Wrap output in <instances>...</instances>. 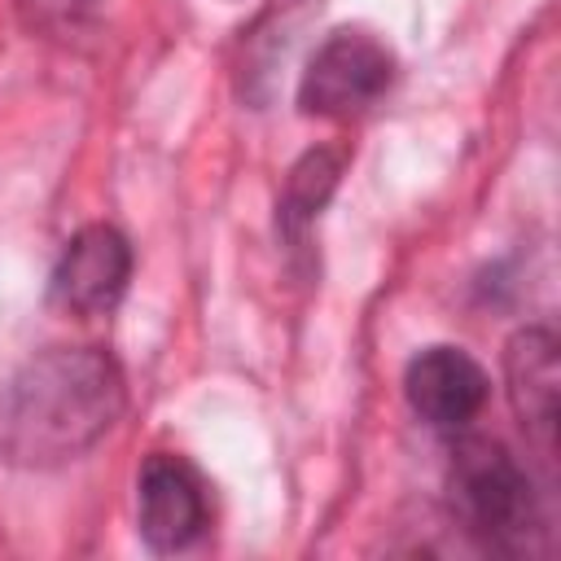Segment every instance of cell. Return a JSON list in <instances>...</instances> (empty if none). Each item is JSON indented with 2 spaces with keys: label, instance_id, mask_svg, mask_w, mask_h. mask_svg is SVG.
<instances>
[{
  "label": "cell",
  "instance_id": "cell-5",
  "mask_svg": "<svg viewBox=\"0 0 561 561\" xmlns=\"http://www.w3.org/2000/svg\"><path fill=\"white\" fill-rule=\"evenodd\" d=\"M210 526L206 478L175 451L145 456L136 473V530L149 552H184Z\"/></svg>",
  "mask_w": 561,
  "mask_h": 561
},
{
  "label": "cell",
  "instance_id": "cell-8",
  "mask_svg": "<svg viewBox=\"0 0 561 561\" xmlns=\"http://www.w3.org/2000/svg\"><path fill=\"white\" fill-rule=\"evenodd\" d=\"M342 171H346V153H342V149H329V145L307 149V153L289 167L285 188H280V197H276V237H280V245H285L289 254H302V250H307V237H311L320 210L329 206V197H333Z\"/></svg>",
  "mask_w": 561,
  "mask_h": 561
},
{
  "label": "cell",
  "instance_id": "cell-3",
  "mask_svg": "<svg viewBox=\"0 0 561 561\" xmlns=\"http://www.w3.org/2000/svg\"><path fill=\"white\" fill-rule=\"evenodd\" d=\"M394 53L364 26L329 31L298 75V110L311 118H355L394 83Z\"/></svg>",
  "mask_w": 561,
  "mask_h": 561
},
{
  "label": "cell",
  "instance_id": "cell-6",
  "mask_svg": "<svg viewBox=\"0 0 561 561\" xmlns=\"http://www.w3.org/2000/svg\"><path fill=\"white\" fill-rule=\"evenodd\" d=\"M131 241L123 228L96 219L83 224L57 254L53 276H48V298L70 311V316H105L123 302L127 285H131Z\"/></svg>",
  "mask_w": 561,
  "mask_h": 561
},
{
  "label": "cell",
  "instance_id": "cell-7",
  "mask_svg": "<svg viewBox=\"0 0 561 561\" xmlns=\"http://www.w3.org/2000/svg\"><path fill=\"white\" fill-rule=\"evenodd\" d=\"M403 399L430 430L460 434L482 416L491 377L460 346H425L403 368Z\"/></svg>",
  "mask_w": 561,
  "mask_h": 561
},
{
  "label": "cell",
  "instance_id": "cell-1",
  "mask_svg": "<svg viewBox=\"0 0 561 561\" xmlns=\"http://www.w3.org/2000/svg\"><path fill=\"white\" fill-rule=\"evenodd\" d=\"M127 377L105 346L35 351L0 386V460L48 473L88 456L123 416Z\"/></svg>",
  "mask_w": 561,
  "mask_h": 561
},
{
  "label": "cell",
  "instance_id": "cell-4",
  "mask_svg": "<svg viewBox=\"0 0 561 561\" xmlns=\"http://www.w3.org/2000/svg\"><path fill=\"white\" fill-rule=\"evenodd\" d=\"M504 390L530 451L552 473L561 430V346L548 324H522L504 342Z\"/></svg>",
  "mask_w": 561,
  "mask_h": 561
},
{
  "label": "cell",
  "instance_id": "cell-2",
  "mask_svg": "<svg viewBox=\"0 0 561 561\" xmlns=\"http://www.w3.org/2000/svg\"><path fill=\"white\" fill-rule=\"evenodd\" d=\"M451 522L495 557H539L548 548V517L530 469L486 434H465L447 456Z\"/></svg>",
  "mask_w": 561,
  "mask_h": 561
}]
</instances>
